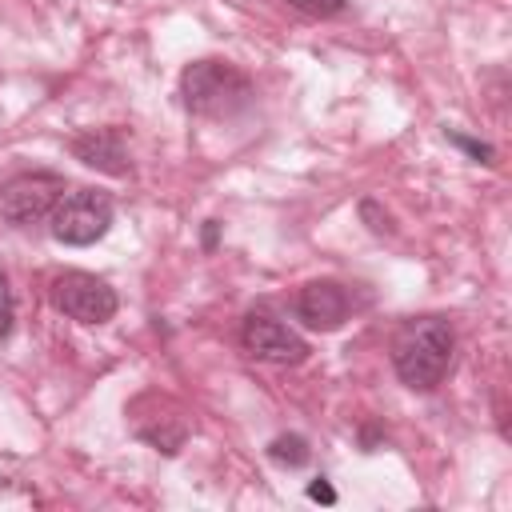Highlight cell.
Masks as SVG:
<instances>
[{
	"label": "cell",
	"mask_w": 512,
	"mask_h": 512,
	"mask_svg": "<svg viewBox=\"0 0 512 512\" xmlns=\"http://www.w3.org/2000/svg\"><path fill=\"white\" fill-rule=\"evenodd\" d=\"M12 324H16V300H12V284H8V276L0 272V344L12 336Z\"/></svg>",
	"instance_id": "cell-12"
},
{
	"label": "cell",
	"mask_w": 512,
	"mask_h": 512,
	"mask_svg": "<svg viewBox=\"0 0 512 512\" xmlns=\"http://www.w3.org/2000/svg\"><path fill=\"white\" fill-rule=\"evenodd\" d=\"M68 152L80 164H88L96 172H108V176H128V168H132L120 128H84L68 140Z\"/></svg>",
	"instance_id": "cell-8"
},
{
	"label": "cell",
	"mask_w": 512,
	"mask_h": 512,
	"mask_svg": "<svg viewBox=\"0 0 512 512\" xmlns=\"http://www.w3.org/2000/svg\"><path fill=\"white\" fill-rule=\"evenodd\" d=\"M216 228H220V224H216V220H208V228H204V248H212V244H216Z\"/></svg>",
	"instance_id": "cell-15"
},
{
	"label": "cell",
	"mask_w": 512,
	"mask_h": 512,
	"mask_svg": "<svg viewBox=\"0 0 512 512\" xmlns=\"http://www.w3.org/2000/svg\"><path fill=\"white\" fill-rule=\"evenodd\" d=\"M64 188L68 184H64L60 172H20L0 188V216L16 228L40 224L44 216H52Z\"/></svg>",
	"instance_id": "cell-5"
},
{
	"label": "cell",
	"mask_w": 512,
	"mask_h": 512,
	"mask_svg": "<svg viewBox=\"0 0 512 512\" xmlns=\"http://www.w3.org/2000/svg\"><path fill=\"white\" fill-rule=\"evenodd\" d=\"M180 96H184L188 112L224 120V116H236L252 100V84L240 68H232L224 60H192L180 72Z\"/></svg>",
	"instance_id": "cell-2"
},
{
	"label": "cell",
	"mask_w": 512,
	"mask_h": 512,
	"mask_svg": "<svg viewBox=\"0 0 512 512\" xmlns=\"http://www.w3.org/2000/svg\"><path fill=\"white\" fill-rule=\"evenodd\" d=\"M452 352H456L452 324L440 316H416V320H404L392 340V368L408 388L432 392L444 380Z\"/></svg>",
	"instance_id": "cell-1"
},
{
	"label": "cell",
	"mask_w": 512,
	"mask_h": 512,
	"mask_svg": "<svg viewBox=\"0 0 512 512\" xmlns=\"http://www.w3.org/2000/svg\"><path fill=\"white\" fill-rule=\"evenodd\" d=\"M288 8H296V12H304V16H316V20H328V16H336V12H344L352 0H284Z\"/></svg>",
	"instance_id": "cell-11"
},
{
	"label": "cell",
	"mask_w": 512,
	"mask_h": 512,
	"mask_svg": "<svg viewBox=\"0 0 512 512\" xmlns=\"http://www.w3.org/2000/svg\"><path fill=\"white\" fill-rule=\"evenodd\" d=\"M240 344L248 356L264 360V364H304L308 360V344L280 320L264 316V312H252L244 316V328H240Z\"/></svg>",
	"instance_id": "cell-7"
},
{
	"label": "cell",
	"mask_w": 512,
	"mask_h": 512,
	"mask_svg": "<svg viewBox=\"0 0 512 512\" xmlns=\"http://www.w3.org/2000/svg\"><path fill=\"white\" fill-rule=\"evenodd\" d=\"M52 236L68 248H88L96 244L108 228H112V200L108 192H96V188H76V192H64L52 208Z\"/></svg>",
	"instance_id": "cell-4"
},
{
	"label": "cell",
	"mask_w": 512,
	"mask_h": 512,
	"mask_svg": "<svg viewBox=\"0 0 512 512\" xmlns=\"http://www.w3.org/2000/svg\"><path fill=\"white\" fill-rule=\"evenodd\" d=\"M444 136H448V140H452L456 148H464L468 156H476V160H484V164H492V148H488V144H480V140H472V136H464V132H456V128H448Z\"/></svg>",
	"instance_id": "cell-13"
},
{
	"label": "cell",
	"mask_w": 512,
	"mask_h": 512,
	"mask_svg": "<svg viewBox=\"0 0 512 512\" xmlns=\"http://www.w3.org/2000/svg\"><path fill=\"white\" fill-rule=\"evenodd\" d=\"M52 304L64 316L80 320V324H104V320L116 316V292L100 276L76 272V268L72 272H60L52 280Z\"/></svg>",
	"instance_id": "cell-6"
},
{
	"label": "cell",
	"mask_w": 512,
	"mask_h": 512,
	"mask_svg": "<svg viewBox=\"0 0 512 512\" xmlns=\"http://www.w3.org/2000/svg\"><path fill=\"white\" fill-rule=\"evenodd\" d=\"M128 420H132V436L144 440L148 448L164 452V456H176L192 432V420L184 412L180 400L164 396V392H140L132 404H128Z\"/></svg>",
	"instance_id": "cell-3"
},
{
	"label": "cell",
	"mask_w": 512,
	"mask_h": 512,
	"mask_svg": "<svg viewBox=\"0 0 512 512\" xmlns=\"http://www.w3.org/2000/svg\"><path fill=\"white\" fill-rule=\"evenodd\" d=\"M268 456L276 460V464H284V468H300V464H308V440L304 436H296V432H288V436H276L272 444H268Z\"/></svg>",
	"instance_id": "cell-10"
},
{
	"label": "cell",
	"mask_w": 512,
	"mask_h": 512,
	"mask_svg": "<svg viewBox=\"0 0 512 512\" xmlns=\"http://www.w3.org/2000/svg\"><path fill=\"white\" fill-rule=\"evenodd\" d=\"M308 500H320V504H336V492L328 480H312L308 484Z\"/></svg>",
	"instance_id": "cell-14"
},
{
	"label": "cell",
	"mask_w": 512,
	"mask_h": 512,
	"mask_svg": "<svg viewBox=\"0 0 512 512\" xmlns=\"http://www.w3.org/2000/svg\"><path fill=\"white\" fill-rule=\"evenodd\" d=\"M296 316L312 332H336L348 320V292L336 280H312L296 296Z\"/></svg>",
	"instance_id": "cell-9"
}]
</instances>
